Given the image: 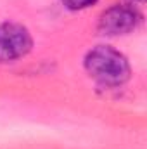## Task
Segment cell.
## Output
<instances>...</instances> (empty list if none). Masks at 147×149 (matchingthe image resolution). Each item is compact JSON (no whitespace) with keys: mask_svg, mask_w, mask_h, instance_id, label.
<instances>
[{"mask_svg":"<svg viewBox=\"0 0 147 149\" xmlns=\"http://www.w3.org/2000/svg\"><path fill=\"white\" fill-rule=\"evenodd\" d=\"M83 68L102 87H121L132 76L126 56L111 45H95L90 49L83 57Z\"/></svg>","mask_w":147,"mask_h":149,"instance_id":"1","label":"cell"},{"mask_svg":"<svg viewBox=\"0 0 147 149\" xmlns=\"http://www.w3.org/2000/svg\"><path fill=\"white\" fill-rule=\"evenodd\" d=\"M33 49V37L26 26L14 21L0 23V63H14Z\"/></svg>","mask_w":147,"mask_h":149,"instance_id":"2","label":"cell"},{"mask_svg":"<svg viewBox=\"0 0 147 149\" xmlns=\"http://www.w3.org/2000/svg\"><path fill=\"white\" fill-rule=\"evenodd\" d=\"M140 21H142V16L133 5L116 3L101 14L97 30L104 37H121L137 30Z\"/></svg>","mask_w":147,"mask_h":149,"instance_id":"3","label":"cell"},{"mask_svg":"<svg viewBox=\"0 0 147 149\" xmlns=\"http://www.w3.org/2000/svg\"><path fill=\"white\" fill-rule=\"evenodd\" d=\"M99 0H61V3L68 9V10H85V9H88V7H92V5H95Z\"/></svg>","mask_w":147,"mask_h":149,"instance_id":"4","label":"cell"},{"mask_svg":"<svg viewBox=\"0 0 147 149\" xmlns=\"http://www.w3.org/2000/svg\"><path fill=\"white\" fill-rule=\"evenodd\" d=\"M130 2H135V3H144L146 0H130Z\"/></svg>","mask_w":147,"mask_h":149,"instance_id":"5","label":"cell"}]
</instances>
